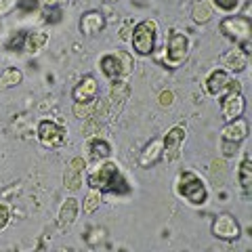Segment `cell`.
I'll return each instance as SVG.
<instances>
[{
	"instance_id": "6da1fadb",
	"label": "cell",
	"mask_w": 252,
	"mask_h": 252,
	"mask_svg": "<svg viewBox=\"0 0 252 252\" xmlns=\"http://www.w3.org/2000/svg\"><path fill=\"white\" fill-rule=\"evenodd\" d=\"M86 183H89L91 189H99L101 193H112V195H128L130 193L128 179L109 160H105L99 168H94L91 175L86 177Z\"/></svg>"
},
{
	"instance_id": "7a4b0ae2",
	"label": "cell",
	"mask_w": 252,
	"mask_h": 252,
	"mask_svg": "<svg viewBox=\"0 0 252 252\" xmlns=\"http://www.w3.org/2000/svg\"><path fill=\"white\" fill-rule=\"evenodd\" d=\"M175 191L183 200H187L191 206H202V204H206V200H208L206 183L202 181V177L198 175V172H191V170H183L179 175Z\"/></svg>"
},
{
	"instance_id": "3957f363",
	"label": "cell",
	"mask_w": 252,
	"mask_h": 252,
	"mask_svg": "<svg viewBox=\"0 0 252 252\" xmlns=\"http://www.w3.org/2000/svg\"><path fill=\"white\" fill-rule=\"evenodd\" d=\"M132 67H135V61H132V55L126 51H112L99 59L101 74H103L109 82L124 80L126 76L132 74Z\"/></svg>"
},
{
	"instance_id": "277c9868",
	"label": "cell",
	"mask_w": 252,
	"mask_h": 252,
	"mask_svg": "<svg viewBox=\"0 0 252 252\" xmlns=\"http://www.w3.org/2000/svg\"><path fill=\"white\" fill-rule=\"evenodd\" d=\"M130 44L139 57H149L156 51L158 44V23L154 19L139 21L135 28L130 30Z\"/></svg>"
},
{
	"instance_id": "5b68a950",
	"label": "cell",
	"mask_w": 252,
	"mask_h": 252,
	"mask_svg": "<svg viewBox=\"0 0 252 252\" xmlns=\"http://www.w3.org/2000/svg\"><path fill=\"white\" fill-rule=\"evenodd\" d=\"M189 55V36L181 30H170L166 36V51H164V63L168 67L183 65Z\"/></svg>"
},
{
	"instance_id": "8992f818",
	"label": "cell",
	"mask_w": 252,
	"mask_h": 252,
	"mask_svg": "<svg viewBox=\"0 0 252 252\" xmlns=\"http://www.w3.org/2000/svg\"><path fill=\"white\" fill-rule=\"evenodd\" d=\"M219 30L227 40H231L235 44L248 42L250 40V17L244 15H235V17H225L219 23Z\"/></svg>"
},
{
	"instance_id": "52a82bcc",
	"label": "cell",
	"mask_w": 252,
	"mask_h": 252,
	"mask_svg": "<svg viewBox=\"0 0 252 252\" xmlns=\"http://www.w3.org/2000/svg\"><path fill=\"white\" fill-rule=\"evenodd\" d=\"M244 112H246V97H244L240 91V82L233 80L231 89L220 99V114H223L225 122H229V120H235V118L244 116Z\"/></svg>"
},
{
	"instance_id": "ba28073f",
	"label": "cell",
	"mask_w": 252,
	"mask_h": 252,
	"mask_svg": "<svg viewBox=\"0 0 252 252\" xmlns=\"http://www.w3.org/2000/svg\"><path fill=\"white\" fill-rule=\"evenodd\" d=\"M185 126L183 124H175L170 126L168 132L162 137V160L164 162H177L181 158V149L185 143Z\"/></svg>"
},
{
	"instance_id": "9c48e42d",
	"label": "cell",
	"mask_w": 252,
	"mask_h": 252,
	"mask_svg": "<svg viewBox=\"0 0 252 252\" xmlns=\"http://www.w3.org/2000/svg\"><path fill=\"white\" fill-rule=\"evenodd\" d=\"M212 235L217 240H223V242H235L242 238V227L238 223V219L229 212H220V215L215 217L212 220V227H210Z\"/></svg>"
},
{
	"instance_id": "30bf717a",
	"label": "cell",
	"mask_w": 252,
	"mask_h": 252,
	"mask_svg": "<svg viewBox=\"0 0 252 252\" xmlns=\"http://www.w3.org/2000/svg\"><path fill=\"white\" fill-rule=\"evenodd\" d=\"M220 63H223L225 72H229V74L244 72V69L248 67V63H250V40L233 46L231 51H227L223 57H220Z\"/></svg>"
},
{
	"instance_id": "8fae6325",
	"label": "cell",
	"mask_w": 252,
	"mask_h": 252,
	"mask_svg": "<svg viewBox=\"0 0 252 252\" xmlns=\"http://www.w3.org/2000/svg\"><path fill=\"white\" fill-rule=\"evenodd\" d=\"M36 137L44 147H59L65 141V128L61 124H57L55 120H49V118H42L36 126Z\"/></svg>"
},
{
	"instance_id": "7c38bea8",
	"label": "cell",
	"mask_w": 252,
	"mask_h": 252,
	"mask_svg": "<svg viewBox=\"0 0 252 252\" xmlns=\"http://www.w3.org/2000/svg\"><path fill=\"white\" fill-rule=\"evenodd\" d=\"M84 170H86V160L80 156L72 158L65 166V172H63V185L69 193H76L78 189L84 183Z\"/></svg>"
},
{
	"instance_id": "4fadbf2b",
	"label": "cell",
	"mask_w": 252,
	"mask_h": 252,
	"mask_svg": "<svg viewBox=\"0 0 252 252\" xmlns=\"http://www.w3.org/2000/svg\"><path fill=\"white\" fill-rule=\"evenodd\" d=\"M248 135H250V124H248V120L244 116L225 122V126L220 128V141L235 143V145H242L244 141L248 139Z\"/></svg>"
},
{
	"instance_id": "5bb4252c",
	"label": "cell",
	"mask_w": 252,
	"mask_h": 252,
	"mask_svg": "<svg viewBox=\"0 0 252 252\" xmlns=\"http://www.w3.org/2000/svg\"><path fill=\"white\" fill-rule=\"evenodd\" d=\"M231 76L229 72H225V69H215V72H210L206 76V80H204V91L210 97H223V94L231 89Z\"/></svg>"
},
{
	"instance_id": "9a60e30c",
	"label": "cell",
	"mask_w": 252,
	"mask_h": 252,
	"mask_svg": "<svg viewBox=\"0 0 252 252\" xmlns=\"http://www.w3.org/2000/svg\"><path fill=\"white\" fill-rule=\"evenodd\" d=\"M105 26H107V19L101 11H84L80 23H78L82 36H99L105 30Z\"/></svg>"
},
{
	"instance_id": "2e32d148",
	"label": "cell",
	"mask_w": 252,
	"mask_h": 252,
	"mask_svg": "<svg viewBox=\"0 0 252 252\" xmlns=\"http://www.w3.org/2000/svg\"><path fill=\"white\" fill-rule=\"evenodd\" d=\"M97 93H99V84L93 76H84L80 78V82L74 86L72 91V99L74 103H91V101L97 99Z\"/></svg>"
},
{
	"instance_id": "e0dca14e",
	"label": "cell",
	"mask_w": 252,
	"mask_h": 252,
	"mask_svg": "<svg viewBox=\"0 0 252 252\" xmlns=\"http://www.w3.org/2000/svg\"><path fill=\"white\" fill-rule=\"evenodd\" d=\"M160 160H162V139L154 137V139L147 141L143 149H141L139 166L141 168H154L156 164H160Z\"/></svg>"
},
{
	"instance_id": "ac0fdd59",
	"label": "cell",
	"mask_w": 252,
	"mask_h": 252,
	"mask_svg": "<svg viewBox=\"0 0 252 252\" xmlns=\"http://www.w3.org/2000/svg\"><path fill=\"white\" fill-rule=\"evenodd\" d=\"M86 158H89V162H93V164L109 160V158H112V145H109V141L101 139V137H91L89 143H86Z\"/></svg>"
},
{
	"instance_id": "d6986e66",
	"label": "cell",
	"mask_w": 252,
	"mask_h": 252,
	"mask_svg": "<svg viewBox=\"0 0 252 252\" xmlns=\"http://www.w3.org/2000/svg\"><path fill=\"white\" fill-rule=\"evenodd\" d=\"M78 215H80V202H78L74 195H67V198L61 202V206H59V215H57L59 225L67 227V225L76 223Z\"/></svg>"
},
{
	"instance_id": "ffe728a7",
	"label": "cell",
	"mask_w": 252,
	"mask_h": 252,
	"mask_svg": "<svg viewBox=\"0 0 252 252\" xmlns=\"http://www.w3.org/2000/svg\"><path fill=\"white\" fill-rule=\"evenodd\" d=\"M238 183L242 187V191L246 198H250V187H252V156L250 152L244 154L240 168H238Z\"/></svg>"
},
{
	"instance_id": "44dd1931",
	"label": "cell",
	"mask_w": 252,
	"mask_h": 252,
	"mask_svg": "<svg viewBox=\"0 0 252 252\" xmlns=\"http://www.w3.org/2000/svg\"><path fill=\"white\" fill-rule=\"evenodd\" d=\"M46 44H49V34H46V32H40V30H32V32H28V36H26V46H23V53L38 55Z\"/></svg>"
},
{
	"instance_id": "7402d4cb",
	"label": "cell",
	"mask_w": 252,
	"mask_h": 252,
	"mask_svg": "<svg viewBox=\"0 0 252 252\" xmlns=\"http://www.w3.org/2000/svg\"><path fill=\"white\" fill-rule=\"evenodd\" d=\"M128 94H130V89H128V84H126L124 80L112 82V89H109V103L116 105V107H114V116L120 114L124 101L128 99Z\"/></svg>"
},
{
	"instance_id": "603a6c76",
	"label": "cell",
	"mask_w": 252,
	"mask_h": 252,
	"mask_svg": "<svg viewBox=\"0 0 252 252\" xmlns=\"http://www.w3.org/2000/svg\"><path fill=\"white\" fill-rule=\"evenodd\" d=\"M191 17H193L195 23H208L212 19V4H210V0H198V2H193Z\"/></svg>"
},
{
	"instance_id": "cb8c5ba5",
	"label": "cell",
	"mask_w": 252,
	"mask_h": 252,
	"mask_svg": "<svg viewBox=\"0 0 252 252\" xmlns=\"http://www.w3.org/2000/svg\"><path fill=\"white\" fill-rule=\"evenodd\" d=\"M101 204H103V193H101L99 189H91L89 187V193H86V198L82 200L84 215H93V212H97L101 208Z\"/></svg>"
},
{
	"instance_id": "d4e9b609",
	"label": "cell",
	"mask_w": 252,
	"mask_h": 252,
	"mask_svg": "<svg viewBox=\"0 0 252 252\" xmlns=\"http://www.w3.org/2000/svg\"><path fill=\"white\" fill-rule=\"evenodd\" d=\"M23 82V72L17 67H6L0 74V89H15Z\"/></svg>"
},
{
	"instance_id": "484cf974",
	"label": "cell",
	"mask_w": 252,
	"mask_h": 252,
	"mask_svg": "<svg viewBox=\"0 0 252 252\" xmlns=\"http://www.w3.org/2000/svg\"><path fill=\"white\" fill-rule=\"evenodd\" d=\"M26 36H28V32H23V30H17L15 34H11L9 38H6V51H11V53H23V46H26Z\"/></svg>"
},
{
	"instance_id": "4316f807",
	"label": "cell",
	"mask_w": 252,
	"mask_h": 252,
	"mask_svg": "<svg viewBox=\"0 0 252 252\" xmlns=\"http://www.w3.org/2000/svg\"><path fill=\"white\" fill-rule=\"evenodd\" d=\"M42 17L49 26H55V23H59L63 19V11L61 6H42Z\"/></svg>"
},
{
	"instance_id": "83f0119b",
	"label": "cell",
	"mask_w": 252,
	"mask_h": 252,
	"mask_svg": "<svg viewBox=\"0 0 252 252\" xmlns=\"http://www.w3.org/2000/svg\"><path fill=\"white\" fill-rule=\"evenodd\" d=\"M94 107H97V99L91 101V103H74V116L80 118V120H86L94 114Z\"/></svg>"
},
{
	"instance_id": "f1b7e54d",
	"label": "cell",
	"mask_w": 252,
	"mask_h": 252,
	"mask_svg": "<svg viewBox=\"0 0 252 252\" xmlns=\"http://www.w3.org/2000/svg\"><path fill=\"white\" fill-rule=\"evenodd\" d=\"M105 235H107V231L103 229V227H94V229H93V231L89 229V231H86V233H84V240H86V242H89V244H91V246H99V244H101V242H103V240H105Z\"/></svg>"
},
{
	"instance_id": "f546056e",
	"label": "cell",
	"mask_w": 252,
	"mask_h": 252,
	"mask_svg": "<svg viewBox=\"0 0 252 252\" xmlns=\"http://www.w3.org/2000/svg\"><path fill=\"white\" fill-rule=\"evenodd\" d=\"M212 2H215L217 9L225 11V13H233L240 6V0H212Z\"/></svg>"
},
{
	"instance_id": "4dcf8cb0",
	"label": "cell",
	"mask_w": 252,
	"mask_h": 252,
	"mask_svg": "<svg viewBox=\"0 0 252 252\" xmlns=\"http://www.w3.org/2000/svg\"><path fill=\"white\" fill-rule=\"evenodd\" d=\"M9 220H11V206H9V204L0 202V231L9 225Z\"/></svg>"
},
{
	"instance_id": "1f68e13d",
	"label": "cell",
	"mask_w": 252,
	"mask_h": 252,
	"mask_svg": "<svg viewBox=\"0 0 252 252\" xmlns=\"http://www.w3.org/2000/svg\"><path fill=\"white\" fill-rule=\"evenodd\" d=\"M17 9V0H0V17H6Z\"/></svg>"
},
{
	"instance_id": "d6a6232c",
	"label": "cell",
	"mask_w": 252,
	"mask_h": 252,
	"mask_svg": "<svg viewBox=\"0 0 252 252\" xmlns=\"http://www.w3.org/2000/svg\"><path fill=\"white\" fill-rule=\"evenodd\" d=\"M17 6L26 13H34L40 6V0H17Z\"/></svg>"
},
{
	"instance_id": "836d02e7",
	"label": "cell",
	"mask_w": 252,
	"mask_h": 252,
	"mask_svg": "<svg viewBox=\"0 0 252 252\" xmlns=\"http://www.w3.org/2000/svg\"><path fill=\"white\" fill-rule=\"evenodd\" d=\"M238 149H240V145H235V143H227V141H220V154L227 156V158L235 156V154H238Z\"/></svg>"
},
{
	"instance_id": "e575fe53",
	"label": "cell",
	"mask_w": 252,
	"mask_h": 252,
	"mask_svg": "<svg viewBox=\"0 0 252 252\" xmlns=\"http://www.w3.org/2000/svg\"><path fill=\"white\" fill-rule=\"evenodd\" d=\"M65 0H42V6H61Z\"/></svg>"
},
{
	"instance_id": "d590c367",
	"label": "cell",
	"mask_w": 252,
	"mask_h": 252,
	"mask_svg": "<svg viewBox=\"0 0 252 252\" xmlns=\"http://www.w3.org/2000/svg\"><path fill=\"white\" fill-rule=\"evenodd\" d=\"M120 38H122V40L130 38V30H128V28H124V30H122V34H120Z\"/></svg>"
},
{
	"instance_id": "8d00e7d4",
	"label": "cell",
	"mask_w": 252,
	"mask_h": 252,
	"mask_svg": "<svg viewBox=\"0 0 252 252\" xmlns=\"http://www.w3.org/2000/svg\"><path fill=\"white\" fill-rule=\"evenodd\" d=\"M109 2H118V0H109Z\"/></svg>"
}]
</instances>
